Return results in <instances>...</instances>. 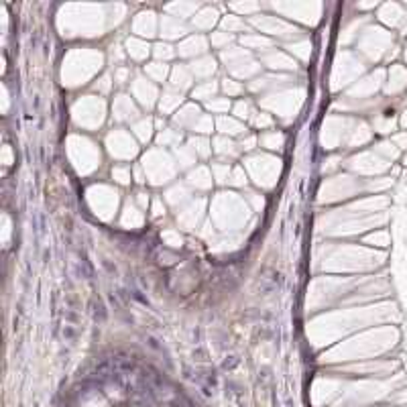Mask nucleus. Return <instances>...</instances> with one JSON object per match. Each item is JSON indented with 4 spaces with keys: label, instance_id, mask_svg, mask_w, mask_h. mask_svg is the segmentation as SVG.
I'll list each match as a JSON object with an SVG mask.
<instances>
[{
    "label": "nucleus",
    "instance_id": "obj_1",
    "mask_svg": "<svg viewBox=\"0 0 407 407\" xmlns=\"http://www.w3.org/2000/svg\"><path fill=\"white\" fill-rule=\"evenodd\" d=\"M133 92H135V96L139 98V102L141 104L149 110V108H153V104H155V98H157V92H155V86H153L149 80H145V78H135V82H133Z\"/></svg>",
    "mask_w": 407,
    "mask_h": 407
},
{
    "label": "nucleus",
    "instance_id": "obj_2",
    "mask_svg": "<svg viewBox=\"0 0 407 407\" xmlns=\"http://www.w3.org/2000/svg\"><path fill=\"white\" fill-rule=\"evenodd\" d=\"M190 67V71H192V75L194 78H198V80H212V75L216 73V69H218V65H216V59L214 57H210V55H204V57H198L196 61H192V65H188Z\"/></svg>",
    "mask_w": 407,
    "mask_h": 407
},
{
    "label": "nucleus",
    "instance_id": "obj_3",
    "mask_svg": "<svg viewBox=\"0 0 407 407\" xmlns=\"http://www.w3.org/2000/svg\"><path fill=\"white\" fill-rule=\"evenodd\" d=\"M192 82H194V75L190 71L188 65H177L173 71H171V82H169V88L184 94L186 90L192 88Z\"/></svg>",
    "mask_w": 407,
    "mask_h": 407
},
{
    "label": "nucleus",
    "instance_id": "obj_4",
    "mask_svg": "<svg viewBox=\"0 0 407 407\" xmlns=\"http://www.w3.org/2000/svg\"><path fill=\"white\" fill-rule=\"evenodd\" d=\"M216 126L222 137H244L246 135V126L244 122L232 118V116H220L216 120Z\"/></svg>",
    "mask_w": 407,
    "mask_h": 407
},
{
    "label": "nucleus",
    "instance_id": "obj_5",
    "mask_svg": "<svg viewBox=\"0 0 407 407\" xmlns=\"http://www.w3.org/2000/svg\"><path fill=\"white\" fill-rule=\"evenodd\" d=\"M212 149H214L216 155H220L222 159H232V157H236L238 153H240L238 143H234L230 137H222V135L214 139Z\"/></svg>",
    "mask_w": 407,
    "mask_h": 407
},
{
    "label": "nucleus",
    "instance_id": "obj_6",
    "mask_svg": "<svg viewBox=\"0 0 407 407\" xmlns=\"http://www.w3.org/2000/svg\"><path fill=\"white\" fill-rule=\"evenodd\" d=\"M206 39L204 37H188L180 49H177V53H180L182 57H196V55H202V53H206Z\"/></svg>",
    "mask_w": 407,
    "mask_h": 407
},
{
    "label": "nucleus",
    "instance_id": "obj_7",
    "mask_svg": "<svg viewBox=\"0 0 407 407\" xmlns=\"http://www.w3.org/2000/svg\"><path fill=\"white\" fill-rule=\"evenodd\" d=\"M124 47H126V55H131L135 61H143V59H147L149 53H153V49L149 47V43L143 41V39H137V37L126 39Z\"/></svg>",
    "mask_w": 407,
    "mask_h": 407
},
{
    "label": "nucleus",
    "instance_id": "obj_8",
    "mask_svg": "<svg viewBox=\"0 0 407 407\" xmlns=\"http://www.w3.org/2000/svg\"><path fill=\"white\" fill-rule=\"evenodd\" d=\"M182 104H184V94L169 88L163 92V96L159 100V110H161V114H173Z\"/></svg>",
    "mask_w": 407,
    "mask_h": 407
},
{
    "label": "nucleus",
    "instance_id": "obj_9",
    "mask_svg": "<svg viewBox=\"0 0 407 407\" xmlns=\"http://www.w3.org/2000/svg\"><path fill=\"white\" fill-rule=\"evenodd\" d=\"M200 116H202L200 108H198L196 104H188V106H184L182 110H177V114H175V124H177V126H184V129H194V124L200 120Z\"/></svg>",
    "mask_w": 407,
    "mask_h": 407
},
{
    "label": "nucleus",
    "instance_id": "obj_10",
    "mask_svg": "<svg viewBox=\"0 0 407 407\" xmlns=\"http://www.w3.org/2000/svg\"><path fill=\"white\" fill-rule=\"evenodd\" d=\"M114 114L118 120H133L137 116V108L133 106V102L129 96H118L114 102Z\"/></svg>",
    "mask_w": 407,
    "mask_h": 407
},
{
    "label": "nucleus",
    "instance_id": "obj_11",
    "mask_svg": "<svg viewBox=\"0 0 407 407\" xmlns=\"http://www.w3.org/2000/svg\"><path fill=\"white\" fill-rule=\"evenodd\" d=\"M218 90H220V86L214 80H208V82H202L196 88H192V98L194 100H206V102H210L212 98H216Z\"/></svg>",
    "mask_w": 407,
    "mask_h": 407
},
{
    "label": "nucleus",
    "instance_id": "obj_12",
    "mask_svg": "<svg viewBox=\"0 0 407 407\" xmlns=\"http://www.w3.org/2000/svg\"><path fill=\"white\" fill-rule=\"evenodd\" d=\"M186 31H188V29H186L177 18H173V16H163L161 33H163L165 37H169V39H173V37H184Z\"/></svg>",
    "mask_w": 407,
    "mask_h": 407
},
{
    "label": "nucleus",
    "instance_id": "obj_13",
    "mask_svg": "<svg viewBox=\"0 0 407 407\" xmlns=\"http://www.w3.org/2000/svg\"><path fill=\"white\" fill-rule=\"evenodd\" d=\"M218 20V12L214 8H202L196 16H194V24L198 29H212Z\"/></svg>",
    "mask_w": 407,
    "mask_h": 407
},
{
    "label": "nucleus",
    "instance_id": "obj_14",
    "mask_svg": "<svg viewBox=\"0 0 407 407\" xmlns=\"http://www.w3.org/2000/svg\"><path fill=\"white\" fill-rule=\"evenodd\" d=\"M175 55H177V49H175L171 43H167V41L157 43L155 47H153V57H155L157 61H161V63L171 61Z\"/></svg>",
    "mask_w": 407,
    "mask_h": 407
},
{
    "label": "nucleus",
    "instance_id": "obj_15",
    "mask_svg": "<svg viewBox=\"0 0 407 407\" xmlns=\"http://www.w3.org/2000/svg\"><path fill=\"white\" fill-rule=\"evenodd\" d=\"M145 73H147V78H151L153 82H165L167 73H169V67H167V63L153 61V63H149L145 67Z\"/></svg>",
    "mask_w": 407,
    "mask_h": 407
},
{
    "label": "nucleus",
    "instance_id": "obj_16",
    "mask_svg": "<svg viewBox=\"0 0 407 407\" xmlns=\"http://www.w3.org/2000/svg\"><path fill=\"white\" fill-rule=\"evenodd\" d=\"M190 147L194 149L196 155H200V157H210V153L214 151V149H212V143L208 141V137H202V135L192 137V139H190Z\"/></svg>",
    "mask_w": 407,
    "mask_h": 407
},
{
    "label": "nucleus",
    "instance_id": "obj_17",
    "mask_svg": "<svg viewBox=\"0 0 407 407\" xmlns=\"http://www.w3.org/2000/svg\"><path fill=\"white\" fill-rule=\"evenodd\" d=\"M232 112H234V118H236V120H240V122L248 120V122H250V118L254 116V112H257V110L252 108V104H250L248 100H240V102H236V104L232 106Z\"/></svg>",
    "mask_w": 407,
    "mask_h": 407
},
{
    "label": "nucleus",
    "instance_id": "obj_18",
    "mask_svg": "<svg viewBox=\"0 0 407 407\" xmlns=\"http://www.w3.org/2000/svg\"><path fill=\"white\" fill-rule=\"evenodd\" d=\"M188 182L196 188H202V190H208L212 186V177L206 173V169H198V171H192Z\"/></svg>",
    "mask_w": 407,
    "mask_h": 407
},
{
    "label": "nucleus",
    "instance_id": "obj_19",
    "mask_svg": "<svg viewBox=\"0 0 407 407\" xmlns=\"http://www.w3.org/2000/svg\"><path fill=\"white\" fill-rule=\"evenodd\" d=\"M212 173H214V180H216L218 184H226L228 180H230V173H232L230 163H226V161H216V163H212Z\"/></svg>",
    "mask_w": 407,
    "mask_h": 407
},
{
    "label": "nucleus",
    "instance_id": "obj_20",
    "mask_svg": "<svg viewBox=\"0 0 407 407\" xmlns=\"http://www.w3.org/2000/svg\"><path fill=\"white\" fill-rule=\"evenodd\" d=\"M206 108H208L212 114L224 116L232 106H230V100H228V98H218V96H216V98H212L210 102H206Z\"/></svg>",
    "mask_w": 407,
    "mask_h": 407
},
{
    "label": "nucleus",
    "instance_id": "obj_21",
    "mask_svg": "<svg viewBox=\"0 0 407 407\" xmlns=\"http://www.w3.org/2000/svg\"><path fill=\"white\" fill-rule=\"evenodd\" d=\"M159 145H163V147H171V145H175V147H180V143H182V133L180 131H175V129H163L161 133H159Z\"/></svg>",
    "mask_w": 407,
    "mask_h": 407
},
{
    "label": "nucleus",
    "instance_id": "obj_22",
    "mask_svg": "<svg viewBox=\"0 0 407 407\" xmlns=\"http://www.w3.org/2000/svg\"><path fill=\"white\" fill-rule=\"evenodd\" d=\"M220 90L228 96V98H232V96H240L242 92H244V88H242V84L240 82H236V80H232V78H224L222 82H220Z\"/></svg>",
    "mask_w": 407,
    "mask_h": 407
},
{
    "label": "nucleus",
    "instance_id": "obj_23",
    "mask_svg": "<svg viewBox=\"0 0 407 407\" xmlns=\"http://www.w3.org/2000/svg\"><path fill=\"white\" fill-rule=\"evenodd\" d=\"M175 153H177V159H180L182 167H190V165H192V163H196V159H198V155L194 153V149H192L190 145L180 147V149H177Z\"/></svg>",
    "mask_w": 407,
    "mask_h": 407
},
{
    "label": "nucleus",
    "instance_id": "obj_24",
    "mask_svg": "<svg viewBox=\"0 0 407 407\" xmlns=\"http://www.w3.org/2000/svg\"><path fill=\"white\" fill-rule=\"evenodd\" d=\"M212 129H214V120H212V116H208V114H202L200 116V120L194 124V129L192 131H196L198 135H202V137H206V135H210L212 133Z\"/></svg>",
    "mask_w": 407,
    "mask_h": 407
},
{
    "label": "nucleus",
    "instance_id": "obj_25",
    "mask_svg": "<svg viewBox=\"0 0 407 407\" xmlns=\"http://www.w3.org/2000/svg\"><path fill=\"white\" fill-rule=\"evenodd\" d=\"M222 27H224V31L226 33H234V31H240V29H244V22L236 16V14H228V16H224L222 18Z\"/></svg>",
    "mask_w": 407,
    "mask_h": 407
},
{
    "label": "nucleus",
    "instance_id": "obj_26",
    "mask_svg": "<svg viewBox=\"0 0 407 407\" xmlns=\"http://www.w3.org/2000/svg\"><path fill=\"white\" fill-rule=\"evenodd\" d=\"M261 143H263L267 149H281V145H283V135L277 133V131H271V133H267V135L261 137Z\"/></svg>",
    "mask_w": 407,
    "mask_h": 407
},
{
    "label": "nucleus",
    "instance_id": "obj_27",
    "mask_svg": "<svg viewBox=\"0 0 407 407\" xmlns=\"http://www.w3.org/2000/svg\"><path fill=\"white\" fill-rule=\"evenodd\" d=\"M151 131H153V122H151V118H143V120H139V122L135 124V133L141 137L143 143H147V141L151 139Z\"/></svg>",
    "mask_w": 407,
    "mask_h": 407
},
{
    "label": "nucleus",
    "instance_id": "obj_28",
    "mask_svg": "<svg viewBox=\"0 0 407 407\" xmlns=\"http://www.w3.org/2000/svg\"><path fill=\"white\" fill-rule=\"evenodd\" d=\"M210 41H212V47H216V49H228V43H232V35L226 33V31H216V33H212Z\"/></svg>",
    "mask_w": 407,
    "mask_h": 407
},
{
    "label": "nucleus",
    "instance_id": "obj_29",
    "mask_svg": "<svg viewBox=\"0 0 407 407\" xmlns=\"http://www.w3.org/2000/svg\"><path fill=\"white\" fill-rule=\"evenodd\" d=\"M240 41H242V45H246L248 49L269 47V45H271V41H269V39H265V37H261V35H246V37H242Z\"/></svg>",
    "mask_w": 407,
    "mask_h": 407
},
{
    "label": "nucleus",
    "instance_id": "obj_30",
    "mask_svg": "<svg viewBox=\"0 0 407 407\" xmlns=\"http://www.w3.org/2000/svg\"><path fill=\"white\" fill-rule=\"evenodd\" d=\"M250 122H252V126H257V129H261V131L263 129H271V126H273V118L267 112H254Z\"/></svg>",
    "mask_w": 407,
    "mask_h": 407
},
{
    "label": "nucleus",
    "instance_id": "obj_31",
    "mask_svg": "<svg viewBox=\"0 0 407 407\" xmlns=\"http://www.w3.org/2000/svg\"><path fill=\"white\" fill-rule=\"evenodd\" d=\"M131 67H126V65H120V67H114V75H112V80L118 84V86H124V84H129L131 82Z\"/></svg>",
    "mask_w": 407,
    "mask_h": 407
},
{
    "label": "nucleus",
    "instance_id": "obj_32",
    "mask_svg": "<svg viewBox=\"0 0 407 407\" xmlns=\"http://www.w3.org/2000/svg\"><path fill=\"white\" fill-rule=\"evenodd\" d=\"M112 177L118 182V184H122V186H126V184H131V167H126V165H116L114 169H112Z\"/></svg>",
    "mask_w": 407,
    "mask_h": 407
},
{
    "label": "nucleus",
    "instance_id": "obj_33",
    "mask_svg": "<svg viewBox=\"0 0 407 407\" xmlns=\"http://www.w3.org/2000/svg\"><path fill=\"white\" fill-rule=\"evenodd\" d=\"M230 182L232 186H238V188H242L244 184H246V177H244V173H242V169L240 167H236V169H232V173H230Z\"/></svg>",
    "mask_w": 407,
    "mask_h": 407
},
{
    "label": "nucleus",
    "instance_id": "obj_34",
    "mask_svg": "<svg viewBox=\"0 0 407 407\" xmlns=\"http://www.w3.org/2000/svg\"><path fill=\"white\" fill-rule=\"evenodd\" d=\"M110 59L114 61V65H116V67H120V65H122V61H124V51H122V47H120V45H114V47H112V51H110Z\"/></svg>",
    "mask_w": 407,
    "mask_h": 407
},
{
    "label": "nucleus",
    "instance_id": "obj_35",
    "mask_svg": "<svg viewBox=\"0 0 407 407\" xmlns=\"http://www.w3.org/2000/svg\"><path fill=\"white\" fill-rule=\"evenodd\" d=\"M254 145H257V137H254V135H246V137H242L240 143H238L240 151H250V149H254Z\"/></svg>",
    "mask_w": 407,
    "mask_h": 407
},
{
    "label": "nucleus",
    "instance_id": "obj_36",
    "mask_svg": "<svg viewBox=\"0 0 407 407\" xmlns=\"http://www.w3.org/2000/svg\"><path fill=\"white\" fill-rule=\"evenodd\" d=\"M393 145L397 149H407V133H399L393 137Z\"/></svg>",
    "mask_w": 407,
    "mask_h": 407
},
{
    "label": "nucleus",
    "instance_id": "obj_37",
    "mask_svg": "<svg viewBox=\"0 0 407 407\" xmlns=\"http://www.w3.org/2000/svg\"><path fill=\"white\" fill-rule=\"evenodd\" d=\"M112 78H110V75H104V78H102L98 84H96V90L100 88V92H108L110 90V86H112V82H110Z\"/></svg>",
    "mask_w": 407,
    "mask_h": 407
},
{
    "label": "nucleus",
    "instance_id": "obj_38",
    "mask_svg": "<svg viewBox=\"0 0 407 407\" xmlns=\"http://www.w3.org/2000/svg\"><path fill=\"white\" fill-rule=\"evenodd\" d=\"M137 202H139L141 210H147V206H149V194H145V192H139V194H137Z\"/></svg>",
    "mask_w": 407,
    "mask_h": 407
},
{
    "label": "nucleus",
    "instance_id": "obj_39",
    "mask_svg": "<svg viewBox=\"0 0 407 407\" xmlns=\"http://www.w3.org/2000/svg\"><path fill=\"white\" fill-rule=\"evenodd\" d=\"M161 214H165V212H161V200L159 198H155L153 200V216H161Z\"/></svg>",
    "mask_w": 407,
    "mask_h": 407
},
{
    "label": "nucleus",
    "instance_id": "obj_40",
    "mask_svg": "<svg viewBox=\"0 0 407 407\" xmlns=\"http://www.w3.org/2000/svg\"><path fill=\"white\" fill-rule=\"evenodd\" d=\"M234 10H240V12H248V10H257L259 6L257 4H250V6H244V4H232Z\"/></svg>",
    "mask_w": 407,
    "mask_h": 407
},
{
    "label": "nucleus",
    "instance_id": "obj_41",
    "mask_svg": "<svg viewBox=\"0 0 407 407\" xmlns=\"http://www.w3.org/2000/svg\"><path fill=\"white\" fill-rule=\"evenodd\" d=\"M135 177H137V180H135L137 184H143V182H145V177H143V171H141L139 167H135Z\"/></svg>",
    "mask_w": 407,
    "mask_h": 407
},
{
    "label": "nucleus",
    "instance_id": "obj_42",
    "mask_svg": "<svg viewBox=\"0 0 407 407\" xmlns=\"http://www.w3.org/2000/svg\"><path fill=\"white\" fill-rule=\"evenodd\" d=\"M401 124H403V129H407V110H405L403 116H401Z\"/></svg>",
    "mask_w": 407,
    "mask_h": 407
},
{
    "label": "nucleus",
    "instance_id": "obj_43",
    "mask_svg": "<svg viewBox=\"0 0 407 407\" xmlns=\"http://www.w3.org/2000/svg\"><path fill=\"white\" fill-rule=\"evenodd\" d=\"M403 161H405V165H407V155H405V159H403Z\"/></svg>",
    "mask_w": 407,
    "mask_h": 407
},
{
    "label": "nucleus",
    "instance_id": "obj_44",
    "mask_svg": "<svg viewBox=\"0 0 407 407\" xmlns=\"http://www.w3.org/2000/svg\"><path fill=\"white\" fill-rule=\"evenodd\" d=\"M405 57H407V51H405Z\"/></svg>",
    "mask_w": 407,
    "mask_h": 407
}]
</instances>
